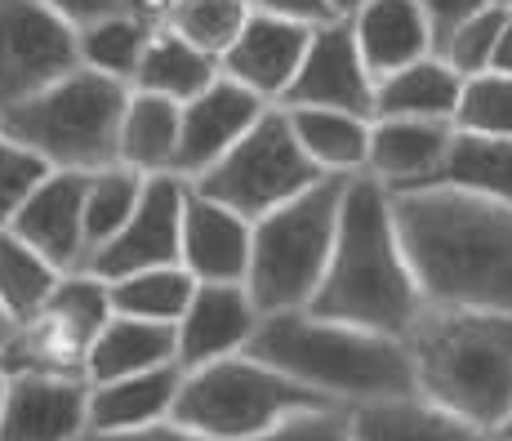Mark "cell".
<instances>
[{"mask_svg": "<svg viewBox=\"0 0 512 441\" xmlns=\"http://www.w3.org/2000/svg\"><path fill=\"white\" fill-rule=\"evenodd\" d=\"M392 214L428 308L512 312V205L432 183L397 192Z\"/></svg>", "mask_w": 512, "mask_h": 441, "instance_id": "6da1fadb", "label": "cell"}, {"mask_svg": "<svg viewBox=\"0 0 512 441\" xmlns=\"http://www.w3.org/2000/svg\"><path fill=\"white\" fill-rule=\"evenodd\" d=\"M423 290L406 259V245L392 214V192L370 174L348 179L326 281L312 299V317L406 339L423 317Z\"/></svg>", "mask_w": 512, "mask_h": 441, "instance_id": "7a4b0ae2", "label": "cell"}, {"mask_svg": "<svg viewBox=\"0 0 512 441\" xmlns=\"http://www.w3.org/2000/svg\"><path fill=\"white\" fill-rule=\"evenodd\" d=\"M250 357L268 361L272 370L321 392L343 410L419 392L406 339L374 335V330L343 326V321L312 317V312L263 317Z\"/></svg>", "mask_w": 512, "mask_h": 441, "instance_id": "3957f363", "label": "cell"}, {"mask_svg": "<svg viewBox=\"0 0 512 441\" xmlns=\"http://www.w3.org/2000/svg\"><path fill=\"white\" fill-rule=\"evenodd\" d=\"M406 348L419 397L499 437L512 419V312L423 308Z\"/></svg>", "mask_w": 512, "mask_h": 441, "instance_id": "277c9868", "label": "cell"}, {"mask_svg": "<svg viewBox=\"0 0 512 441\" xmlns=\"http://www.w3.org/2000/svg\"><path fill=\"white\" fill-rule=\"evenodd\" d=\"M130 90L98 72H76L54 90L0 112V134L36 152L49 170L98 174L116 165Z\"/></svg>", "mask_w": 512, "mask_h": 441, "instance_id": "5b68a950", "label": "cell"}, {"mask_svg": "<svg viewBox=\"0 0 512 441\" xmlns=\"http://www.w3.org/2000/svg\"><path fill=\"white\" fill-rule=\"evenodd\" d=\"M348 179H326L299 201L272 210L254 223V254L245 290L254 294L263 317L281 312H308L326 281L334 241H339V214Z\"/></svg>", "mask_w": 512, "mask_h": 441, "instance_id": "8992f818", "label": "cell"}, {"mask_svg": "<svg viewBox=\"0 0 512 441\" xmlns=\"http://www.w3.org/2000/svg\"><path fill=\"white\" fill-rule=\"evenodd\" d=\"M330 406L334 401H326L321 392L294 384L268 361L241 352V357L214 361L205 370H187L179 406H174V424L205 441H254L285 424L290 415Z\"/></svg>", "mask_w": 512, "mask_h": 441, "instance_id": "52a82bcc", "label": "cell"}, {"mask_svg": "<svg viewBox=\"0 0 512 441\" xmlns=\"http://www.w3.org/2000/svg\"><path fill=\"white\" fill-rule=\"evenodd\" d=\"M317 183H326V174L303 152L299 134L290 125V112L285 107H268L259 116V125L210 174L192 179V188L201 196H210V201L228 205L241 219L259 223L272 210H281V205L299 201Z\"/></svg>", "mask_w": 512, "mask_h": 441, "instance_id": "ba28073f", "label": "cell"}, {"mask_svg": "<svg viewBox=\"0 0 512 441\" xmlns=\"http://www.w3.org/2000/svg\"><path fill=\"white\" fill-rule=\"evenodd\" d=\"M81 72V27L45 0H0V112Z\"/></svg>", "mask_w": 512, "mask_h": 441, "instance_id": "9c48e42d", "label": "cell"}, {"mask_svg": "<svg viewBox=\"0 0 512 441\" xmlns=\"http://www.w3.org/2000/svg\"><path fill=\"white\" fill-rule=\"evenodd\" d=\"M183 205H187V179H179V174L147 179V192L139 210H134V219L125 223L121 237L103 245L85 263V272H94L103 281H121L134 277V272L174 268L183 250Z\"/></svg>", "mask_w": 512, "mask_h": 441, "instance_id": "30bf717a", "label": "cell"}, {"mask_svg": "<svg viewBox=\"0 0 512 441\" xmlns=\"http://www.w3.org/2000/svg\"><path fill=\"white\" fill-rule=\"evenodd\" d=\"M374 90H379V81L361 58L352 23L334 18V23L312 32L308 58H303L281 107H330V112H352L374 121Z\"/></svg>", "mask_w": 512, "mask_h": 441, "instance_id": "8fae6325", "label": "cell"}, {"mask_svg": "<svg viewBox=\"0 0 512 441\" xmlns=\"http://www.w3.org/2000/svg\"><path fill=\"white\" fill-rule=\"evenodd\" d=\"M90 433V379L81 370L9 375L0 441H81Z\"/></svg>", "mask_w": 512, "mask_h": 441, "instance_id": "7c38bea8", "label": "cell"}, {"mask_svg": "<svg viewBox=\"0 0 512 441\" xmlns=\"http://www.w3.org/2000/svg\"><path fill=\"white\" fill-rule=\"evenodd\" d=\"M259 326H263V312L245 286H196L183 321L174 326L183 375L250 352Z\"/></svg>", "mask_w": 512, "mask_h": 441, "instance_id": "4fadbf2b", "label": "cell"}, {"mask_svg": "<svg viewBox=\"0 0 512 441\" xmlns=\"http://www.w3.org/2000/svg\"><path fill=\"white\" fill-rule=\"evenodd\" d=\"M312 32H317V27L290 23V18L250 14V23L236 36V45L219 58V72L228 76V81L245 85L250 94H259L263 103L281 107L294 76H299L303 58H308Z\"/></svg>", "mask_w": 512, "mask_h": 441, "instance_id": "5bb4252c", "label": "cell"}, {"mask_svg": "<svg viewBox=\"0 0 512 441\" xmlns=\"http://www.w3.org/2000/svg\"><path fill=\"white\" fill-rule=\"evenodd\" d=\"M268 107L272 103H263L259 94H250L245 85L228 81V76H219L201 98L183 103L179 179L192 183V179H201V174H210L214 165L259 125V116L268 112Z\"/></svg>", "mask_w": 512, "mask_h": 441, "instance_id": "9a60e30c", "label": "cell"}, {"mask_svg": "<svg viewBox=\"0 0 512 441\" xmlns=\"http://www.w3.org/2000/svg\"><path fill=\"white\" fill-rule=\"evenodd\" d=\"M254 254V223L210 201L187 183L183 205V250L179 263L201 286H245Z\"/></svg>", "mask_w": 512, "mask_h": 441, "instance_id": "2e32d148", "label": "cell"}, {"mask_svg": "<svg viewBox=\"0 0 512 441\" xmlns=\"http://www.w3.org/2000/svg\"><path fill=\"white\" fill-rule=\"evenodd\" d=\"M85 192L90 174L54 170L32 201L18 210L14 228L32 250H41L58 272H81L90 263V237H85Z\"/></svg>", "mask_w": 512, "mask_h": 441, "instance_id": "e0dca14e", "label": "cell"}, {"mask_svg": "<svg viewBox=\"0 0 512 441\" xmlns=\"http://www.w3.org/2000/svg\"><path fill=\"white\" fill-rule=\"evenodd\" d=\"M459 130L450 121H374L370 134V179L392 196L419 192L441 179Z\"/></svg>", "mask_w": 512, "mask_h": 441, "instance_id": "ac0fdd59", "label": "cell"}, {"mask_svg": "<svg viewBox=\"0 0 512 441\" xmlns=\"http://www.w3.org/2000/svg\"><path fill=\"white\" fill-rule=\"evenodd\" d=\"M348 23L374 81L437 54V41H432L428 14L419 9V0H370Z\"/></svg>", "mask_w": 512, "mask_h": 441, "instance_id": "d6986e66", "label": "cell"}, {"mask_svg": "<svg viewBox=\"0 0 512 441\" xmlns=\"http://www.w3.org/2000/svg\"><path fill=\"white\" fill-rule=\"evenodd\" d=\"M179 388L183 366L90 384V433H139V428L170 424L174 406H179Z\"/></svg>", "mask_w": 512, "mask_h": 441, "instance_id": "ffe728a7", "label": "cell"}, {"mask_svg": "<svg viewBox=\"0 0 512 441\" xmlns=\"http://www.w3.org/2000/svg\"><path fill=\"white\" fill-rule=\"evenodd\" d=\"M464 76L441 54H428L401 72L383 76L374 90V121H450L459 116Z\"/></svg>", "mask_w": 512, "mask_h": 441, "instance_id": "44dd1931", "label": "cell"}, {"mask_svg": "<svg viewBox=\"0 0 512 441\" xmlns=\"http://www.w3.org/2000/svg\"><path fill=\"white\" fill-rule=\"evenodd\" d=\"M179 366V335L174 326H156V321L112 317L94 348L85 352V379L90 384H112V379L147 375V370Z\"/></svg>", "mask_w": 512, "mask_h": 441, "instance_id": "7402d4cb", "label": "cell"}, {"mask_svg": "<svg viewBox=\"0 0 512 441\" xmlns=\"http://www.w3.org/2000/svg\"><path fill=\"white\" fill-rule=\"evenodd\" d=\"M179 139H183V103L130 90V107H125V121H121V147H116V165L143 174V179L179 174Z\"/></svg>", "mask_w": 512, "mask_h": 441, "instance_id": "603a6c76", "label": "cell"}, {"mask_svg": "<svg viewBox=\"0 0 512 441\" xmlns=\"http://www.w3.org/2000/svg\"><path fill=\"white\" fill-rule=\"evenodd\" d=\"M348 419H352V437L357 441H490L481 428L464 424L450 410L432 406L419 392L370 401V406L348 410Z\"/></svg>", "mask_w": 512, "mask_h": 441, "instance_id": "cb8c5ba5", "label": "cell"}, {"mask_svg": "<svg viewBox=\"0 0 512 441\" xmlns=\"http://www.w3.org/2000/svg\"><path fill=\"white\" fill-rule=\"evenodd\" d=\"M303 152L326 179H357L370 170V116L330 112V107H285Z\"/></svg>", "mask_w": 512, "mask_h": 441, "instance_id": "d4e9b609", "label": "cell"}, {"mask_svg": "<svg viewBox=\"0 0 512 441\" xmlns=\"http://www.w3.org/2000/svg\"><path fill=\"white\" fill-rule=\"evenodd\" d=\"M219 76H223L219 58L201 54V49L187 45L183 36H174L170 27H156L139 76H134V90L170 98V103H192V98H201Z\"/></svg>", "mask_w": 512, "mask_h": 441, "instance_id": "484cf974", "label": "cell"}, {"mask_svg": "<svg viewBox=\"0 0 512 441\" xmlns=\"http://www.w3.org/2000/svg\"><path fill=\"white\" fill-rule=\"evenodd\" d=\"M63 277L67 272H58L54 263H49L41 250H32L18 232H9V228L0 232V308L9 312V321H14L18 330L41 321V312L49 308V299H54Z\"/></svg>", "mask_w": 512, "mask_h": 441, "instance_id": "4316f807", "label": "cell"}, {"mask_svg": "<svg viewBox=\"0 0 512 441\" xmlns=\"http://www.w3.org/2000/svg\"><path fill=\"white\" fill-rule=\"evenodd\" d=\"M156 27L161 23L139 18V14H116V18H103V23L81 27V67L134 90V76H139Z\"/></svg>", "mask_w": 512, "mask_h": 441, "instance_id": "83f0119b", "label": "cell"}, {"mask_svg": "<svg viewBox=\"0 0 512 441\" xmlns=\"http://www.w3.org/2000/svg\"><path fill=\"white\" fill-rule=\"evenodd\" d=\"M107 286H112L116 317L179 326L201 281H196L183 263H174V268H152V272H134V277H121V281H107Z\"/></svg>", "mask_w": 512, "mask_h": 441, "instance_id": "f1b7e54d", "label": "cell"}, {"mask_svg": "<svg viewBox=\"0 0 512 441\" xmlns=\"http://www.w3.org/2000/svg\"><path fill=\"white\" fill-rule=\"evenodd\" d=\"M437 183L486 196V201H499V205H512V139L459 134Z\"/></svg>", "mask_w": 512, "mask_h": 441, "instance_id": "f546056e", "label": "cell"}, {"mask_svg": "<svg viewBox=\"0 0 512 441\" xmlns=\"http://www.w3.org/2000/svg\"><path fill=\"white\" fill-rule=\"evenodd\" d=\"M147 192V179L125 165H107V170L90 174V192H85V237H90V259L103 245H112L134 219Z\"/></svg>", "mask_w": 512, "mask_h": 441, "instance_id": "4dcf8cb0", "label": "cell"}, {"mask_svg": "<svg viewBox=\"0 0 512 441\" xmlns=\"http://www.w3.org/2000/svg\"><path fill=\"white\" fill-rule=\"evenodd\" d=\"M250 14H254L250 0H174L165 9L161 27H170L174 36H183L201 54L223 58L236 45V36L245 32Z\"/></svg>", "mask_w": 512, "mask_h": 441, "instance_id": "1f68e13d", "label": "cell"}, {"mask_svg": "<svg viewBox=\"0 0 512 441\" xmlns=\"http://www.w3.org/2000/svg\"><path fill=\"white\" fill-rule=\"evenodd\" d=\"M508 18H512V9H504V5L481 9L477 18H468L464 27H455V32L437 45V54L446 58L464 81H477V76H486L490 63H495V45H499V36H504Z\"/></svg>", "mask_w": 512, "mask_h": 441, "instance_id": "d6a6232c", "label": "cell"}, {"mask_svg": "<svg viewBox=\"0 0 512 441\" xmlns=\"http://www.w3.org/2000/svg\"><path fill=\"white\" fill-rule=\"evenodd\" d=\"M459 134H486V139H512V76L486 72L464 85L455 116Z\"/></svg>", "mask_w": 512, "mask_h": 441, "instance_id": "836d02e7", "label": "cell"}, {"mask_svg": "<svg viewBox=\"0 0 512 441\" xmlns=\"http://www.w3.org/2000/svg\"><path fill=\"white\" fill-rule=\"evenodd\" d=\"M49 174H54V170H49L41 156L27 152V147H18L14 139H5V134H0V232L14 228L18 210L32 201V192L41 188Z\"/></svg>", "mask_w": 512, "mask_h": 441, "instance_id": "e575fe53", "label": "cell"}, {"mask_svg": "<svg viewBox=\"0 0 512 441\" xmlns=\"http://www.w3.org/2000/svg\"><path fill=\"white\" fill-rule=\"evenodd\" d=\"M254 441H357V437H352L348 410L330 406V410H303V415H290L285 424H277L272 433H263Z\"/></svg>", "mask_w": 512, "mask_h": 441, "instance_id": "d590c367", "label": "cell"}, {"mask_svg": "<svg viewBox=\"0 0 512 441\" xmlns=\"http://www.w3.org/2000/svg\"><path fill=\"white\" fill-rule=\"evenodd\" d=\"M495 0H419V9L428 14V27H432V41H446L455 27H464L468 18H477L481 9H490Z\"/></svg>", "mask_w": 512, "mask_h": 441, "instance_id": "8d00e7d4", "label": "cell"}, {"mask_svg": "<svg viewBox=\"0 0 512 441\" xmlns=\"http://www.w3.org/2000/svg\"><path fill=\"white\" fill-rule=\"evenodd\" d=\"M250 5H254V14L290 18V23H303V27H326L339 18L330 0H250Z\"/></svg>", "mask_w": 512, "mask_h": 441, "instance_id": "74e56055", "label": "cell"}, {"mask_svg": "<svg viewBox=\"0 0 512 441\" xmlns=\"http://www.w3.org/2000/svg\"><path fill=\"white\" fill-rule=\"evenodd\" d=\"M45 5L58 9L76 27L103 23V18H116V14H134V0H45Z\"/></svg>", "mask_w": 512, "mask_h": 441, "instance_id": "f35d334b", "label": "cell"}, {"mask_svg": "<svg viewBox=\"0 0 512 441\" xmlns=\"http://www.w3.org/2000/svg\"><path fill=\"white\" fill-rule=\"evenodd\" d=\"M81 441H205L196 433H187L170 419V424H156V428H139V433H85Z\"/></svg>", "mask_w": 512, "mask_h": 441, "instance_id": "ab89813d", "label": "cell"}, {"mask_svg": "<svg viewBox=\"0 0 512 441\" xmlns=\"http://www.w3.org/2000/svg\"><path fill=\"white\" fill-rule=\"evenodd\" d=\"M490 72H499V76H512V18H508L504 36H499V45H495V63H490Z\"/></svg>", "mask_w": 512, "mask_h": 441, "instance_id": "60d3db41", "label": "cell"}, {"mask_svg": "<svg viewBox=\"0 0 512 441\" xmlns=\"http://www.w3.org/2000/svg\"><path fill=\"white\" fill-rule=\"evenodd\" d=\"M170 5H174V0H134V14H139V18H152V23H161Z\"/></svg>", "mask_w": 512, "mask_h": 441, "instance_id": "b9f144b4", "label": "cell"}, {"mask_svg": "<svg viewBox=\"0 0 512 441\" xmlns=\"http://www.w3.org/2000/svg\"><path fill=\"white\" fill-rule=\"evenodd\" d=\"M330 5H334V14H339V18H352L357 9H366L370 0H330Z\"/></svg>", "mask_w": 512, "mask_h": 441, "instance_id": "7bdbcfd3", "label": "cell"}, {"mask_svg": "<svg viewBox=\"0 0 512 441\" xmlns=\"http://www.w3.org/2000/svg\"><path fill=\"white\" fill-rule=\"evenodd\" d=\"M14 335H18V326H14V321H9V312L0 308V352L9 348V339H14Z\"/></svg>", "mask_w": 512, "mask_h": 441, "instance_id": "ee69618b", "label": "cell"}, {"mask_svg": "<svg viewBox=\"0 0 512 441\" xmlns=\"http://www.w3.org/2000/svg\"><path fill=\"white\" fill-rule=\"evenodd\" d=\"M5 401H9V370L0 366V419H5Z\"/></svg>", "mask_w": 512, "mask_h": 441, "instance_id": "f6af8a7d", "label": "cell"}, {"mask_svg": "<svg viewBox=\"0 0 512 441\" xmlns=\"http://www.w3.org/2000/svg\"><path fill=\"white\" fill-rule=\"evenodd\" d=\"M499 441H512V419H508L504 428H499Z\"/></svg>", "mask_w": 512, "mask_h": 441, "instance_id": "bcb514c9", "label": "cell"}, {"mask_svg": "<svg viewBox=\"0 0 512 441\" xmlns=\"http://www.w3.org/2000/svg\"><path fill=\"white\" fill-rule=\"evenodd\" d=\"M495 5H504V9H512V0H495Z\"/></svg>", "mask_w": 512, "mask_h": 441, "instance_id": "7dc6e473", "label": "cell"}, {"mask_svg": "<svg viewBox=\"0 0 512 441\" xmlns=\"http://www.w3.org/2000/svg\"><path fill=\"white\" fill-rule=\"evenodd\" d=\"M490 441H499V437H490Z\"/></svg>", "mask_w": 512, "mask_h": 441, "instance_id": "c3c4849f", "label": "cell"}]
</instances>
